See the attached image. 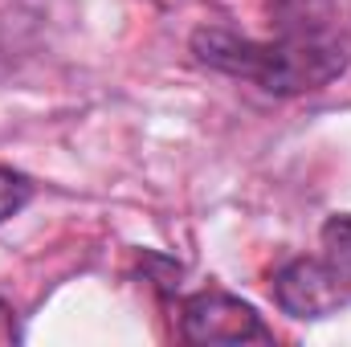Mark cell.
<instances>
[{"instance_id":"obj_1","label":"cell","mask_w":351,"mask_h":347,"mask_svg":"<svg viewBox=\"0 0 351 347\" xmlns=\"http://www.w3.org/2000/svg\"><path fill=\"white\" fill-rule=\"evenodd\" d=\"M192 53L208 70L254 82L265 94H311L335 82L351 66V41L323 21L282 25L278 41L237 37L229 29H200L192 37Z\"/></svg>"},{"instance_id":"obj_2","label":"cell","mask_w":351,"mask_h":347,"mask_svg":"<svg viewBox=\"0 0 351 347\" xmlns=\"http://www.w3.org/2000/svg\"><path fill=\"white\" fill-rule=\"evenodd\" d=\"M274 302L290 319H327L351 307V217L323 225L319 258H294L274 274Z\"/></svg>"},{"instance_id":"obj_3","label":"cell","mask_w":351,"mask_h":347,"mask_svg":"<svg viewBox=\"0 0 351 347\" xmlns=\"http://www.w3.org/2000/svg\"><path fill=\"white\" fill-rule=\"evenodd\" d=\"M180 335L188 344H250V339L269 344L274 339L262 315L225 290H200V294L184 298Z\"/></svg>"},{"instance_id":"obj_4","label":"cell","mask_w":351,"mask_h":347,"mask_svg":"<svg viewBox=\"0 0 351 347\" xmlns=\"http://www.w3.org/2000/svg\"><path fill=\"white\" fill-rule=\"evenodd\" d=\"M29 200H33V180L25 172L0 168V225H4L8 217H16Z\"/></svg>"},{"instance_id":"obj_5","label":"cell","mask_w":351,"mask_h":347,"mask_svg":"<svg viewBox=\"0 0 351 347\" xmlns=\"http://www.w3.org/2000/svg\"><path fill=\"white\" fill-rule=\"evenodd\" d=\"M4 339H16V327H12V311L0 302V344Z\"/></svg>"}]
</instances>
